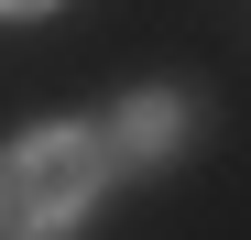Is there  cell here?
Returning <instances> with one entry per match:
<instances>
[{
    "instance_id": "obj_1",
    "label": "cell",
    "mask_w": 251,
    "mask_h": 240,
    "mask_svg": "<svg viewBox=\"0 0 251 240\" xmlns=\"http://www.w3.org/2000/svg\"><path fill=\"white\" fill-rule=\"evenodd\" d=\"M99 186H109V142L76 131V120H44V131H22L0 153V229H22V240L76 229L99 208Z\"/></svg>"
},
{
    "instance_id": "obj_3",
    "label": "cell",
    "mask_w": 251,
    "mask_h": 240,
    "mask_svg": "<svg viewBox=\"0 0 251 240\" xmlns=\"http://www.w3.org/2000/svg\"><path fill=\"white\" fill-rule=\"evenodd\" d=\"M33 11H55V0H0V22H33Z\"/></svg>"
},
{
    "instance_id": "obj_2",
    "label": "cell",
    "mask_w": 251,
    "mask_h": 240,
    "mask_svg": "<svg viewBox=\"0 0 251 240\" xmlns=\"http://www.w3.org/2000/svg\"><path fill=\"white\" fill-rule=\"evenodd\" d=\"M109 153H131V164H164V153H175L186 142V98L175 88H131V98H120V120H109Z\"/></svg>"
}]
</instances>
